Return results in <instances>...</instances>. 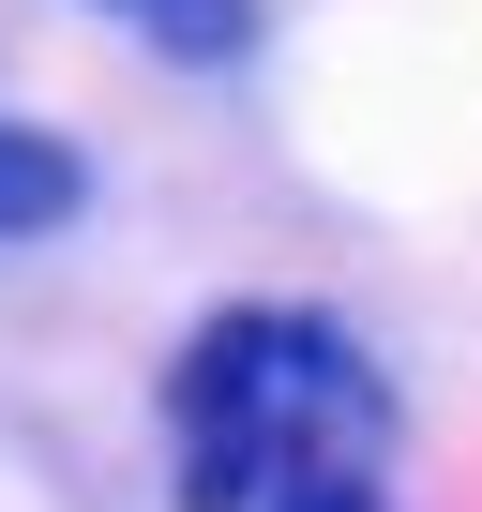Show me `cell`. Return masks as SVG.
Segmentation results:
<instances>
[{
	"label": "cell",
	"mask_w": 482,
	"mask_h": 512,
	"mask_svg": "<svg viewBox=\"0 0 482 512\" xmlns=\"http://www.w3.org/2000/svg\"><path fill=\"white\" fill-rule=\"evenodd\" d=\"M407 392L332 302H211L166 362V512H392Z\"/></svg>",
	"instance_id": "1"
},
{
	"label": "cell",
	"mask_w": 482,
	"mask_h": 512,
	"mask_svg": "<svg viewBox=\"0 0 482 512\" xmlns=\"http://www.w3.org/2000/svg\"><path fill=\"white\" fill-rule=\"evenodd\" d=\"M76 211H91V151L61 121H16V106H0V256H16V241H61Z\"/></svg>",
	"instance_id": "2"
},
{
	"label": "cell",
	"mask_w": 482,
	"mask_h": 512,
	"mask_svg": "<svg viewBox=\"0 0 482 512\" xmlns=\"http://www.w3.org/2000/svg\"><path fill=\"white\" fill-rule=\"evenodd\" d=\"M121 31H136L151 61H181V76H226V61H257L272 0H121Z\"/></svg>",
	"instance_id": "3"
},
{
	"label": "cell",
	"mask_w": 482,
	"mask_h": 512,
	"mask_svg": "<svg viewBox=\"0 0 482 512\" xmlns=\"http://www.w3.org/2000/svg\"><path fill=\"white\" fill-rule=\"evenodd\" d=\"M106 16H121V0H106Z\"/></svg>",
	"instance_id": "4"
}]
</instances>
